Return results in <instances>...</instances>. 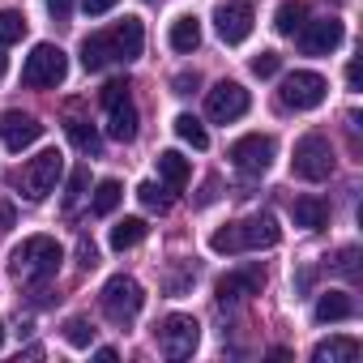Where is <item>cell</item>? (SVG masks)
<instances>
[{
  "instance_id": "obj_1",
  "label": "cell",
  "mask_w": 363,
  "mask_h": 363,
  "mask_svg": "<svg viewBox=\"0 0 363 363\" xmlns=\"http://www.w3.org/2000/svg\"><path fill=\"white\" fill-rule=\"evenodd\" d=\"M141 43H145V30L137 18H124L116 22L111 30H99L82 43V69L86 73H103L107 65H128L141 56Z\"/></svg>"
},
{
  "instance_id": "obj_2",
  "label": "cell",
  "mask_w": 363,
  "mask_h": 363,
  "mask_svg": "<svg viewBox=\"0 0 363 363\" xmlns=\"http://www.w3.org/2000/svg\"><path fill=\"white\" fill-rule=\"evenodd\" d=\"M282 240V227L274 214H248L244 223H227L210 235V252H257L274 248Z\"/></svg>"
},
{
  "instance_id": "obj_3",
  "label": "cell",
  "mask_w": 363,
  "mask_h": 363,
  "mask_svg": "<svg viewBox=\"0 0 363 363\" xmlns=\"http://www.w3.org/2000/svg\"><path fill=\"white\" fill-rule=\"evenodd\" d=\"M65 261V248L52 235H30L9 252V269L18 282H48Z\"/></svg>"
},
{
  "instance_id": "obj_4",
  "label": "cell",
  "mask_w": 363,
  "mask_h": 363,
  "mask_svg": "<svg viewBox=\"0 0 363 363\" xmlns=\"http://www.w3.org/2000/svg\"><path fill=\"white\" fill-rule=\"evenodd\" d=\"M99 303H103V316H107L111 325L128 329V325L141 316V308H145V291H141V282H137V278L116 274V278H107V282H103Z\"/></svg>"
},
{
  "instance_id": "obj_5",
  "label": "cell",
  "mask_w": 363,
  "mask_h": 363,
  "mask_svg": "<svg viewBox=\"0 0 363 363\" xmlns=\"http://www.w3.org/2000/svg\"><path fill=\"white\" fill-rule=\"evenodd\" d=\"M69 77V56L56 48V43H35V52L26 56L22 65V82L30 90H52Z\"/></svg>"
},
{
  "instance_id": "obj_6",
  "label": "cell",
  "mask_w": 363,
  "mask_h": 363,
  "mask_svg": "<svg viewBox=\"0 0 363 363\" xmlns=\"http://www.w3.org/2000/svg\"><path fill=\"white\" fill-rule=\"evenodd\" d=\"M60 175H65V158H60V150H43L39 158H30V162L18 171V189L26 193V201H43L48 193H56Z\"/></svg>"
},
{
  "instance_id": "obj_7",
  "label": "cell",
  "mask_w": 363,
  "mask_h": 363,
  "mask_svg": "<svg viewBox=\"0 0 363 363\" xmlns=\"http://www.w3.org/2000/svg\"><path fill=\"white\" fill-rule=\"evenodd\" d=\"M291 171H295L299 179H308V184H320V179H329V175H333V145H329V137H320V133L299 137V141H295Z\"/></svg>"
},
{
  "instance_id": "obj_8",
  "label": "cell",
  "mask_w": 363,
  "mask_h": 363,
  "mask_svg": "<svg viewBox=\"0 0 363 363\" xmlns=\"http://www.w3.org/2000/svg\"><path fill=\"white\" fill-rule=\"evenodd\" d=\"M325 94H329V82H325L320 73H308V69L286 73L282 86H278V103H282L286 111H312V107L325 103Z\"/></svg>"
},
{
  "instance_id": "obj_9",
  "label": "cell",
  "mask_w": 363,
  "mask_h": 363,
  "mask_svg": "<svg viewBox=\"0 0 363 363\" xmlns=\"http://www.w3.org/2000/svg\"><path fill=\"white\" fill-rule=\"evenodd\" d=\"M154 337H158V350H162L167 359H189V354L197 350V342H201V325H197L193 316H184V312H171V316L154 329Z\"/></svg>"
},
{
  "instance_id": "obj_10",
  "label": "cell",
  "mask_w": 363,
  "mask_h": 363,
  "mask_svg": "<svg viewBox=\"0 0 363 363\" xmlns=\"http://www.w3.org/2000/svg\"><path fill=\"white\" fill-rule=\"evenodd\" d=\"M227 158H231V167L244 171V175H265L269 162H274V137H265V133H248V137L231 141Z\"/></svg>"
},
{
  "instance_id": "obj_11",
  "label": "cell",
  "mask_w": 363,
  "mask_h": 363,
  "mask_svg": "<svg viewBox=\"0 0 363 363\" xmlns=\"http://www.w3.org/2000/svg\"><path fill=\"white\" fill-rule=\"evenodd\" d=\"M252 22H257V13H252L248 0H223V5L214 9V30H218V39L231 43V48L252 35Z\"/></svg>"
},
{
  "instance_id": "obj_12",
  "label": "cell",
  "mask_w": 363,
  "mask_h": 363,
  "mask_svg": "<svg viewBox=\"0 0 363 363\" xmlns=\"http://www.w3.org/2000/svg\"><path fill=\"white\" fill-rule=\"evenodd\" d=\"M248 90L240 86V82H218L214 90H206V116L210 120H218V124H231V120H240L244 111H248Z\"/></svg>"
},
{
  "instance_id": "obj_13",
  "label": "cell",
  "mask_w": 363,
  "mask_h": 363,
  "mask_svg": "<svg viewBox=\"0 0 363 363\" xmlns=\"http://www.w3.org/2000/svg\"><path fill=\"white\" fill-rule=\"evenodd\" d=\"M342 22L337 18H316V22H303L299 26V35H295V43H299V52H308V56H329L337 43H342Z\"/></svg>"
},
{
  "instance_id": "obj_14",
  "label": "cell",
  "mask_w": 363,
  "mask_h": 363,
  "mask_svg": "<svg viewBox=\"0 0 363 363\" xmlns=\"http://www.w3.org/2000/svg\"><path fill=\"white\" fill-rule=\"evenodd\" d=\"M261 286H265V269L261 265H244V269L223 274L218 286H214V295H218V303H240V299L261 295Z\"/></svg>"
},
{
  "instance_id": "obj_15",
  "label": "cell",
  "mask_w": 363,
  "mask_h": 363,
  "mask_svg": "<svg viewBox=\"0 0 363 363\" xmlns=\"http://www.w3.org/2000/svg\"><path fill=\"white\" fill-rule=\"evenodd\" d=\"M39 137H43V124L35 116H26V111H5V116H0V141H5V150L22 154Z\"/></svg>"
},
{
  "instance_id": "obj_16",
  "label": "cell",
  "mask_w": 363,
  "mask_h": 363,
  "mask_svg": "<svg viewBox=\"0 0 363 363\" xmlns=\"http://www.w3.org/2000/svg\"><path fill=\"white\" fill-rule=\"evenodd\" d=\"M107 133H111L116 141H133V137H137V107H133V99L107 103Z\"/></svg>"
},
{
  "instance_id": "obj_17",
  "label": "cell",
  "mask_w": 363,
  "mask_h": 363,
  "mask_svg": "<svg viewBox=\"0 0 363 363\" xmlns=\"http://www.w3.org/2000/svg\"><path fill=\"white\" fill-rule=\"evenodd\" d=\"M158 175H162V184H167L171 193H179V189L189 184L193 167H189V158L179 154V150H162V154H158Z\"/></svg>"
},
{
  "instance_id": "obj_18",
  "label": "cell",
  "mask_w": 363,
  "mask_h": 363,
  "mask_svg": "<svg viewBox=\"0 0 363 363\" xmlns=\"http://www.w3.org/2000/svg\"><path fill=\"white\" fill-rule=\"evenodd\" d=\"M291 218H295V227H303V231H320V227L329 223V206H325L320 197H295Z\"/></svg>"
},
{
  "instance_id": "obj_19",
  "label": "cell",
  "mask_w": 363,
  "mask_h": 363,
  "mask_svg": "<svg viewBox=\"0 0 363 363\" xmlns=\"http://www.w3.org/2000/svg\"><path fill=\"white\" fill-rule=\"evenodd\" d=\"M354 316V299L346 291H325L316 299V320L320 325H333V320H350Z\"/></svg>"
},
{
  "instance_id": "obj_20",
  "label": "cell",
  "mask_w": 363,
  "mask_h": 363,
  "mask_svg": "<svg viewBox=\"0 0 363 363\" xmlns=\"http://www.w3.org/2000/svg\"><path fill=\"white\" fill-rule=\"evenodd\" d=\"M167 43L175 48V52H197L201 48V22L197 18H175L171 22V30H167Z\"/></svg>"
},
{
  "instance_id": "obj_21",
  "label": "cell",
  "mask_w": 363,
  "mask_h": 363,
  "mask_svg": "<svg viewBox=\"0 0 363 363\" xmlns=\"http://www.w3.org/2000/svg\"><path fill=\"white\" fill-rule=\"evenodd\" d=\"M312 359L316 363H350V359H359V342L354 337H329L312 350Z\"/></svg>"
},
{
  "instance_id": "obj_22",
  "label": "cell",
  "mask_w": 363,
  "mask_h": 363,
  "mask_svg": "<svg viewBox=\"0 0 363 363\" xmlns=\"http://www.w3.org/2000/svg\"><path fill=\"white\" fill-rule=\"evenodd\" d=\"M303 22H308V5H303V0H282V5H278V18H274V26H278V35H286V39H295Z\"/></svg>"
},
{
  "instance_id": "obj_23",
  "label": "cell",
  "mask_w": 363,
  "mask_h": 363,
  "mask_svg": "<svg viewBox=\"0 0 363 363\" xmlns=\"http://www.w3.org/2000/svg\"><path fill=\"white\" fill-rule=\"evenodd\" d=\"M65 133H69V141H73L82 154H90V158H99V154H103V137L94 133V124H86V120H69V124H65Z\"/></svg>"
},
{
  "instance_id": "obj_24",
  "label": "cell",
  "mask_w": 363,
  "mask_h": 363,
  "mask_svg": "<svg viewBox=\"0 0 363 363\" xmlns=\"http://www.w3.org/2000/svg\"><path fill=\"white\" fill-rule=\"evenodd\" d=\"M145 218H120L116 227H111V248L116 252H124V248H137L141 240H145Z\"/></svg>"
},
{
  "instance_id": "obj_25",
  "label": "cell",
  "mask_w": 363,
  "mask_h": 363,
  "mask_svg": "<svg viewBox=\"0 0 363 363\" xmlns=\"http://www.w3.org/2000/svg\"><path fill=\"white\" fill-rule=\"evenodd\" d=\"M120 197H124L120 179H99V189H94V201H90V210H94L99 218H107V214H116Z\"/></svg>"
},
{
  "instance_id": "obj_26",
  "label": "cell",
  "mask_w": 363,
  "mask_h": 363,
  "mask_svg": "<svg viewBox=\"0 0 363 363\" xmlns=\"http://www.w3.org/2000/svg\"><path fill=\"white\" fill-rule=\"evenodd\" d=\"M175 137H179V141H189L193 150H206V145H210L206 124H201L197 116H189V111H184V116H175Z\"/></svg>"
},
{
  "instance_id": "obj_27",
  "label": "cell",
  "mask_w": 363,
  "mask_h": 363,
  "mask_svg": "<svg viewBox=\"0 0 363 363\" xmlns=\"http://www.w3.org/2000/svg\"><path fill=\"white\" fill-rule=\"evenodd\" d=\"M137 201H141L150 214H167V210H171V189H167V184H154V179H145V184L137 189Z\"/></svg>"
},
{
  "instance_id": "obj_28",
  "label": "cell",
  "mask_w": 363,
  "mask_h": 363,
  "mask_svg": "<svg viewBox=\"0 0 363 363\" xmlns=\"http://www.w3.org/2000/svg\"><path fill=\"white\" fill-rule=\"evenodd\" d=\"M22 39H26V18L18 9H0V48L22 43Z\"/></svg>"
},
{
  "instance_id": "obj_29",
  "label": "cell",
  "mask_w": 363,
  "mask_h": 363,
  "mask_svg": "<svg viewBox=\"0 0 363 363\" xmlns=\"http://www.w3.org/2000/svg\"><path fill=\"white\" fill-rule=\"evenodd\" d=\"M65 342L77 346V350L94 346V325H90L86 316H69V320H65Z\"/></svg>"
},
{
  "instance_id": "obj_30",
  "label": "cell",
  "mask_w": 363,
  "mask_h": 363,
  "mask_svg": "<svg viewBox=\"0 0 363 363\" xmlns=\"http://www.w3.org/2000/svg\"><path fill=\"white\" fill-rule=\"evenodd\" d=\"M86 184H90V167H73V175H69V193H65V210H73V206L86 197Z\"/></svg>"
},
{
  "instance_id": "obj_31",
  "label": "cell",
  "mask_w": 363,
  "mask_h": 363,
  "mask_svg": "<svg viewBox=\"0 0 363 363\" xmlns=\"http://www.w3.org/2000/svg\"><path fill=\"white\" fill-rule=\"evenodd\" d=\"M278 69H282V56H278V52H257V56H252V73H257V77H274Z\"/></svg>"
},
{
  "instance_id": "obj_32",
  "label": "cell",
  "mask_w": 363,
  "mask_h": 363,
  "mask_svg": "<svg viewBox=\"0 0 363 363\" xmlns=\"http://www.w3.org/2000/svg\"><path fill=\"white\" fill-rule=\"evenodd\" d=\"M128 90H133V86H128V77H111V82L103 86V94H99V99H103V107H107V103H116V99H128Z\"/></svg>"
},
{
  "instance_id": "obj_33",
  "label": "cell",
  "mask_w": 363,
  "mask_h": 363,
  "mask_svg": "<svg viewBox=\"0 0 363 363\" xmlns=\"http://www.w3.org/2000/svg\"><path fill=\"white\" fill-rule=\"evenodd\" d=\"M77 265H82V269H94V265H99V248H94V240H86V235L77 240Z\"/></svg>"
},
{
  "instance_id": "obj_34",
  "label": "cell",
  "mask_w": 363,
  "mask_h": 363,
  "mask_svg": "<svg viewBox=\"0 0 363 363\" xmlns=\"http://www.w3.org/2000/svg\"><path fill=\"white\" fill-rule=\"evenodd\" d=\"M13 227H18V210H13L9 197H0V235H9Z\"/></svg>"
},
{
  "instance_id": "obj_35",
  "label": "cell",
  "mask_w": 363,
  "mask_h": 363,
  "mask_svg": "<svg viewBox=\"0 0 363 363\" xmlns=\"http://www.w3.org/2000/svg\"><path fill=\"white\" fill-rule=\"evenodd\" d=\"M197 86H201V77H197V73H175V82H171V90H175V94H193Z\"/></svg>"
},
{
  "instance_id": "obj_36",
  "label": "cell",
  "mask_w": 363,
  "mask_h": 363,
  "mask_svg": "<svg viewBox=\"0 0 363 363\" xmlns=\"http://www.w3.org/2000/svg\"><path fill=\"white\" fill-rule=\"evenodd\" d=\"M48 13H52L56 22H69V13H73V0H48Z\"/></svg>"
},
{
  "instance_id": "obj_37",
  "label": "cell",
  "mask_w": 363,
  "mask_h": 363,
  "mask_svg": "<svg viewBox=\"0 0 363 363\" xmlns=\"http://www.w3.org/2000/svg\"><path fill=\"white\" fill-rule=\"evenodd\" d=\"M82 9H86L90 18H99V13H107V9H116V0H82Z\"/></svg>"
},
{
  "instance_id": "obj_38",
  "label": "cell",
  "mask_w": 363,
  "mask_h": 363,
  "mask_svg": "<svg viewBox=\"0 0 363 363\" xmlns=\"http://www.w3.org/2000/svg\"><path fill=\"white\" fill-rule=\"evenodd\" d=\"M354 257H359V252H354V248H346V252L337 257V274H354Z\"/></svg>"
},
{
  "instance_id": "obj_39",
  "label": "cell",
  "mask_w": 363,
  "mask_h": 363,
  "mask_svg": "<svg viewBox=\"0 0 363 363\" xmlns=\"http://www.w3.org/2000/svg\"><path fill=\"white\" fill-rule=\"evenodd\" d=\"M346 86H350V90H359V60H350V65H346Z\"/></svg>"
},
{
  "instance_id": "obj_40",
  "label": "cell",
  "mask_w": 363,
  "mask_h": 363,
  "mask_svg": "<svg viewBox=\"0 0 363 363\" xmlns=\"http://www.w3.org/2000/svg\"><path fill=\"white\" fill-rule=\"evenodd\" d=\"M94 354H99V359H103V363H116V350H111V346H99V350H94Z\"/></svg>"
},
{
  "instance_id": "obj_41",
  "label": "cell",
  "mask_w": 363,
  "mask_h": 363,
  "mask_svg": "<svg viewBox=\"0 0 363 363\" xmlns=\"http://www.w3.org/2000/svg\"><path fill=\"white\" fill-rule=\"evenodd\" d=\"M5 73H9V56H5V52H0V77H5Z\"/></svg>"
},
{
  "instance_id": "obj_42",
  "label": "cell",
  "mask_w": 363,
  "mask_h": 363,
  "mask_svg": "<svg viewBox=\"0 0 363 363\" xmlns=\"http://www.w3.org/2000/svg\"><path fill=\"white\" fill-rule=\"evenodd\" d=\"M0 346H5V325H0Z\"/></svg>"
}]
</instances>
